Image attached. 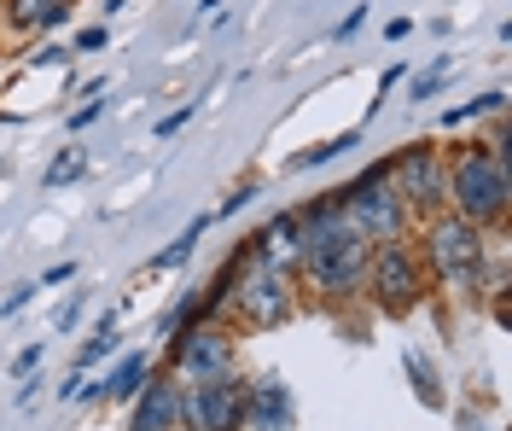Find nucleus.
I'll use <instances>...</instances> for the list:
<instances>
[{
  "label": "nucleus",
  "mask_w": 512,
  "mask_h": 431,
  "mask_svg": "<svg viewBox=\"0 0 512 431\" xmlns=\"http://www.w3.org/2000/svg\"><path fill=\"white\" fill-rule=\"evenodd\" d=\"M361 251H367V239H361L350 222H338L332 204H315V210H309V268H315L320 286H332V292L355 286Z\"/></svg>",
  "instance_id": "1"
},
{
  "label": "nucleus",
  "mask_w": 512,
  "mask_h": 431,
  "mask_svg": "<svg viewBox=\"0 0 512 431\" xmlns=\"http://www.w3.org/2000/svg\"><path fill=\"white\" fill-rule=\"evenodd\" d=\"M454 199H460V222H472L478 228L483 216H501L507 210V169L501 158H472V164L454 175Z\"/></svg>",
  "instance_id": "2"
},
{
  "label": "nucleus",
  "mask_w": 512,
  "mask_h": 431,
  "mask_svg": "<svg viewBox=\"0 0 512 431\" xmlns=\"http://www.w3.org/2000/svg\"><path fill=\"white\" fill-rule=\"evenodd\" d=\"M187 420L198 431H239L245 426V391L227 373L222 379H204V385L187 391Z\"/></svg>",
  "instance_id": "3"
},
{
  "label": "nucleus",
  "mask_w": 512,
  "mask_h": 431,
  "mask_svg": "<svg viewBox=\"0 0 512 431\" xmlns=\"http://www.w3.org/2000/svg\"><path fill=\"white\" fill-rule=\"evenodd\" d=\"M431 257H437L443 274L466 280V274L478 268V228H472V222H443V228L431 233Z\"/></svg>",
  "instance_id": "4"
},
{
  "label": "nucleus",
  "mask_w": 512,
  "mask_h": 431,
  "mask_svg": "<svg viewBox=\"0 0 512 431\" xmlns=\"http://www.w3.org/2000/svg\"><path fill=\"white\" fill-rule=\"evenodd\" d=\"M245 420L251 431H291V391L280 379H262L245 391Z\"/></svg>",
  "instance_id": "5"
},
{
  "label": "nucleus",
  "mask_w": 512,
  "mask_h": 431,
  "mask_svg": "<svg viewBox=\"0 0 512 431\" xmlns=\"http://www.w3.org/2000/svg\"><path fill=\"white\" fill-rule=\"evenodd\" d=\"M239 303L251 309L262 327H274V321L286 315V280H280V274H274L268 263H256V268H251V280H245V292H239Z\"/></svg>",
  "instance_id": "6"
},
{
  "label": "nucleus",
  "mask_w": 512,
  "mask_h": 431,
  "mask_svg": "<svg viewBox=\"0 0 512 431\" xmlns=\"http://www.w3.org/2000/svg\"><path fill=\"white\" fill-rule=\"evenodd\" d=\"M373 286L384 292V303H390V309H402V303H408V298L419 292L414 263H408V257H402L396 245H384V251H379V263H373Z\"/></svg>",
  "instance_id": "7"
},
{
  "label": "nucleus",
  "mask_w": 512,
  "mask_h": 431,
  "mask_svg": "<svg viewBox=\"0 0 512 431\" xmlns=\"http://www.w3.org/2000/svg\"><path fill=\"white\" fill-rule=\"evenodd\" d=\"M181 420H187V391L152 385V397L140 402V414H134V431H181Z\"/></svg>",
  "instance_id": "8"
},
{
  "label": "nucleus",
  "mask_w": 512,
  "mask_h": 431,
  "mask_svg": "<svg viewBox=\"0 0 512 431\" xmlns=\"http://www.w3.org/2000/svg\"><path fill=\"white\" fill-rule=\"evenodd\" d=\"M181 362H187L192 385L222 379V373H227V338H222V332H192V344H181Z\"/></svg>",
  "instance_id": "9"
},
{
  "label": "nucleus",
  "mask_w": 512,
  "mask_h": 431,
  "mask_svg": "<svg viewBox=\"0 0 512 431\" xmlns=\"http://www.w3.org/2000/svg\"><path fill=\"white\" fill-rule=\"evenodd\" d=\"M140 373H146V356H128V362L111 373L105 391H111V397H134V391H140Z\"/></svg>",
  "instance_id": "10"
},
{
  "label": "nucleus",
  "mask_w": 512,
  "mask_h": 431,
  "mask_svg": "<svg viewBox=\"0 0 512 431\" xmlns=\"http://www.w3.org/2000/svg\"><path fill=\"white\" fill-rule=\"evenodd\" d=\"M198 239H204V222H192V228L181 233V239H175V245H169V251L158 257V268H175V263H187V257H192V245H198Z\"/></svg>",
  "instance_id": "11"
},
{
  "label": "nucleus",
  "mask_w": 512,
  "mask_h": 431,
  "mask_svg": "<svg viewBox=\"0 0 512 431\" xmlns=\"http://www.w3.org/2000/svg\"><path fill=\"white\" fill-rule=\"evenodd\" d=\"M76 175H82V158H64V164L47 175V187H64V181H76Z\"/></svg>",
  "instance_id": "12"
},
{
  "label": "nucleus",
  "mask_w": 512,
  "mask_h": 431,
  "mask_svg": "<svg viewBox=\"0 0 512 431\" xmlns=\"http://www.w3.org/2000/svg\"><path fill=\"white\" fill-rule=\"evenodd\" d=\"M30 298H35V286H24V292H12V298L0 303V315H18V309H24Z\"/></svg>",
  "instance_id": "13"
},
{
  "label": "nucleus",
  "mask_w": 512,
  "mask_h": 431,
  "mask_svg": "<svg viewBox=\"0 0 512 431\" xmlns=\"http://www.w3.org/2000/svg\"><path fill=\"white\" fill-rule=\"evenodd\" d=\"M361 24H367V6H355L350 18H344V24H338V41H344V35H355V30H361Z\"/></svg>",
  "instance_id": "14"
},
{
  "label": "nucleus",
  "mask_w": 512,
  "mask_h": 431,
  "mask_svg": "<svg viewBox=\"0 0 512 431\" xmlns=\"http://www.w3.org/2000/svg\"><path fill=\"white\" fill-rule=\"evenodd\" d=\"M70 274H76V268H70V263H59V268H47V274H41V286H64Z\"/></svg>",
  "instance_id": "15"
},
{
  "label": "nucleus",
  "mask_w": 512,
  "mask_h": 431,
  "mask_svg": "<svg viewBox=\"0 0 512 431\" xmlns=\"http://www.w3.org/2000/svg\"><path fill=\"white\" fill-rule=\"evenodd\" d=\"M82 53H94V47H105V30H82V41H76Z\"/></svg>",
  "instance_id": "16"
},
{
  "label": "nucleus",
  "mask_w": 512,
  "mask_h": 431,
  "mask_svg": "<svg viewBox=\"0 0 512 431\" xmlns=\"http://www.w3.org/2000/svg\"><path fill=\"white\" fill-rule=\"evenodd\" d=\"M187 117H192V105H187V111H175V117H163V123H158V134H175L181 123H187Z\"/></svg>",
  "instance_id": "17"
}]
</instances>
